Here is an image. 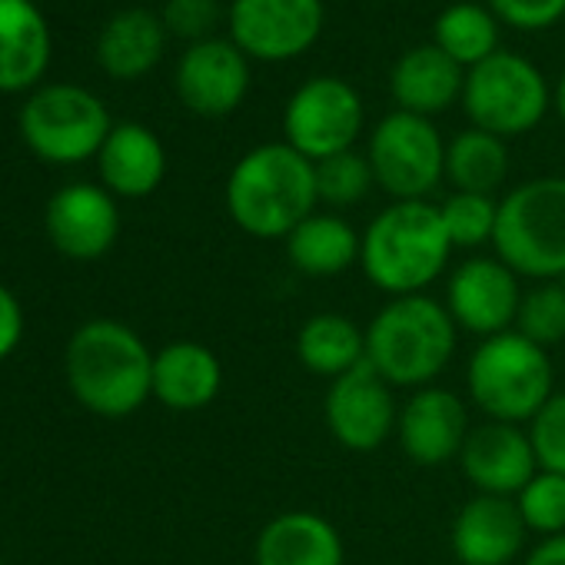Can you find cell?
Segmentation results:
<instances>
[{
  "instance_id": "12",
  "label": "cell",
  "mask_w": 565,
  "mask_h": 565,
  "mask_svg": "<svg viewBox=\"0 0 565 565\" xmlns=\"http://www.w3.org/2000/svg\"><path fill=\"white\" fill-rule=\"evenodd\" d=\"M443 303L462 333L489 340L515 330L522 287L499 256H469L449 273Z\"/></svg>"
},
{
  "instance_id": "27",
  "label": "cell",
  "mask_w": 565,
  "mask_h": 565,
  "mask_svg": "<svg viewBox=\"0 0 565 565\" xmlns=\"http://www.w3.org/2000/svg\"><path fill=\"white\" fill-rule=\"evenodd\" d=\"M509 147L502 137L469 127L446 143V180L459 193L495 196L509 180Z\"/></svg>"
},
{
  "instance_id": "33",
  "label": "cell",
  "mask_w": 565,
  "mask_h": 565,
  "mask_svg": "<svg viewBox=\"0 0 565 565\" xmlns=\"http://www.w3.org/2000/svg\"><path fill=\"white\" fill-rule=\"evenodd\" d=\"M529 436L535 446L539 469L565 476V390H555V396L539 409V416L529 423Z\"/></svg>"
},
{
  "instance_id": "40",
  "label": "cell",
  "mask_w": 565,
  "mask_h": 565,
  "mask_svg": "<svg viewBox=\"0 0 565 565\" xmlns=\"http://www.w3.org/2000/svg\"><path fill=\"white\" fill-rule=\"evenodd\" d=\"M562 287H565V279H562Z\"/></svg>"
},
{
  "instance_id": "8",
  "label": "cell",
  "mask_w": 565,
  "mask_h": 565,
  "mask_svg": "<svg viewBox=\"0 0 565 565\" xmlns=\"http://www.w3.org/2000/svg\"><path fill=\"white\" fill-rule=\"evenodd\" d=\"M114 120L104 100L77 84H44L21 107V137L34 157L71 167L94 160Z\"/></svg>"
},
{
  "instance_id": "22",
  "label": "cell",
  "mask_w": 565,
  "mask_h": 565,
  "mask_svg": "<svg viewBox=\"0 0 565 565\" xmlns=\"http://www.w3.org/2000/svg\"><path fill=\"white\" fill-rule=\"evenodd\" d=\"M223 390L220 356L196 340H173L153 353V399L173 413H200Z\"/></svg>"
},
{
  "instance_id": "35",
  "label": "cell",
  "mask_w": 565,
  "mask_h": 565,
  "mask_svg": "<svg viewBox=\"0 0 565 565\" xmlns=\"http://www.w3.org/2000/svg\"><path fill=\"white\" fill-rule=\"evenodd\" d=\"M495 21L515 31H548L565 21V0H489L486 4Z\"/></svg>"
},
{
  "instance_id": "11",
  "label": "cell",
  "mask_w": 565,
  "mask_h": 565,
  "mask_svg": "<svg viewBox=\"0 0 565 565\" xmlns=\"http://www.w3.org/2000/svg\"><path fill=\"white\" fill-rule=\"evenodd\" d=\"M226 28L249 61L282 64L313 51L327 28V8L323 0H233Z\"/></svg>"
},
{
  "instance_id": "34",
  "label": "cell",
  "mask_w": 565,
  "mask_h": 565,
  "mask_svg": "<svg viewBox=\"0 0 565 565\" xmlns=\"http://www.w3.org/2000/svg\"><path fill=\"white\" fill-rule=\"evenodd\" d=\"M160 21L167 34L186 41V47L210 41L220 24V0H167Z\"/></svg>"
},
{
  "instance_id": "14",
  "label": "cell",
  "mask_w": 565,
  "mask_h": 565,
  "mask_svg": "<svg viewBox=\"0 0 565 565\" xmlns=\"http://www.w3.org/2000/svg\"><path fill=\"white\" fill-rule=\"evenodd\" d=\"M173 87L196 117H230L249 94V57L230 38L190 44L180 54Z\"/></svg>"
},
{
  "instance_id": "16",
  "label": "cell",
  "mask_w": 565,
  "mask_h": 565,
  "mask_svg": "<svg viewBox=\"0 0 565 565\" xmlns=\"http://www.w3.org/2000/svg\"><path fill=\"white\" fill-rule=\"evenodd\" d=\"M44 230L54 249L67 259H100L117 246L120 236L117 196L100 183H67L51 196Z\"/></svg>"
},
{
  "instance_id": "20",
  "label": "cell",
  "mask_w": 565,
  "mask_h": 565,
  "mask_svg": "<svg viewBox=\"0 0 565 565\" xmlns=\"http://www.w3.org/2000/svg\"><path fill=\"white\" fill-rule=\"evenodd\" d=\"M51 54V24L34 0H0V94L38 90Z\"/></svg>"
},
{
  "instance_id": "30",
  "label": "cell",
  "mask_w": 565,
  "mask_h": 565,
  "mask_svg": "<svg viewBox=\"0 0 565 565\" xmlns=\"http://www.w3.org/2000/svg\"><path fill=\"white\" fill-rule=\"evenodd\" d=\"M446 233L452 239V249H479L492 246L495 239V223H499V200L482 196V193H459L452 190L439 203Z\"/></svg>"
},
{
  "instance_id": "38",
  "label": "cell",
  "mask_w": 565,
  "mask_h": 565,
  "mask_svg": "<svg viewBox=\"0 0 565 565\" xmlns=\"http://www.w3.org/2000/svg\"><path fill=\"white\" fill-rule=\"evenodd\" d=\"M552 107H555L558 120L565 124V71H562V77H558V84H555V90H552Z\"/></svg>"
},
{
  "instance_id": "21",
  "label": "cell",
  "mask_w": 565,
  "mask_h": 565,
  "mask_svg": "<svg viewBox=\"0 0 565 565\" xmlns=\"http://www.w3.org/2000/svg\"><path fill=\"white\" fill-rule=\"evenodd\" d=\"M97 170L100 186H107L117 200H143L157 193L167 177L163 140L143 124H114L110 137L97 153Z\"/></svg>"
},
{
  "instance_id": "2",
  "label": "cell",
  "mask_w": 565,
  "mask_h": 565,
  "mask_svg": "<svg viewBox=\"0 0 565 565\" xmlns=\"http://www.w3.org/2000/svg\"><path fill=\"white\" fill-rule=\"evenodd\" d=\"M74 399L104 419H127L153 396V350L120 320H87L64 353Z\"/></svg>"
},
{
  "instance_id": "24",
  "label": "cell",
  "mask_w": 565,
  "mask_h": 565,
  "mask_svg": "<svg viewBox=\"0 0 565 565\" xmlns=\"http://www.w3.org/2000/svg\"><path fill=\"white\" fill-rule=\"evenodd\" d=\"M360 246L363 233L333 210H317L282 239L290 266L310 279H337L360 266Z\"/></svg>"
},
{
  "instance_id": "32",
  "label": "cell",
  "mask_w": 565,
  "mask_h": 565,
  "mask_svg": "<svg viewBox=\"0 0 565 565\" xmlns=\"http://www.w3.org/2000/svg\"><path fill=\"white\" fill-rule=\"evenodd\" d=\"M515 505L532 535L548 539L565 532V476L539 469L532 482L515 495Z\"/></svg>"
},
{
  "instance_id": "26",
  "label": "cell",
  "mask_w": 565,
  "mask_h": 565,
  "mask_svg": "<svg viewBox=\"0 0 565 565\" xmlns=\"http://www.w3.org/2000/svg\"><path fill=\"white\" fill-rule=\"evenodd\" d=\"M297 360L307 373L333 383L366 363V330L343 313H313L297 333Z\"/></svg>"
},
{
  "instance_id": "31",
  "label": "cell",
  "mask_w": 565,
  "mask_h": 565,
  "mask_svg": "<svg viewBox=\"0 0 565 565\" xmlns=\"http://www.w3.org/2000/svg\"><path fill=\"white\" fill-rule=\"evenodd\" d=\"M515 330L542 350L558 347L565 340V287H562V279L532 282L529 290H522Z\"/></svg>"
},
{
  "instance_id": "6",
  "label": "cell",
  "mask_w": 565,
  "mask_h": 565,
  "mask_svg": "<svg viewBox=\"0 0 565 565\" xmlns=\"http://www.w3.org/2000/svg\"><path fill=\"white\" fill-rule=\"evenodd\" d=\"M492 249L519 279H565V177L512 186L499 200Z\"/></svg>"
},
{
  "instance_id": "28",
  "label": "cell",
  "mask_w": 565,
  "mask_h": 565,
  "mask_svg": "<svg viewBox=\"0 0 565 565\" xmlns=\"http://www.w3.org/2000/svg\"><path fill=\"white\" fill-rule=\"evenodd\" d=\"M433 44L462 71H469L499 51V21L489 8L459 0V4L439 11L433 24Z\"/></svg>"
},
{
  "instance_id": "39",
  "label": "cell",
  "mask_w": 565,
  "mask_h": 565,
  "mask_svg": "<svg viewBox=\"0 0 565 565\" xmlns=\"http://www.w3.org/2000/svg\"><path fill=\"white\" fill-rule=\"evenodd\" d=\"M0 565H8V562H0Z\"/></svg>"
},
{
  "instance_id": "5",
  "label": "cell",
  "mask_w": 565,
  "mask_h": 565,
  "mask_svg": "<svg viewBox=\"0 0 565 565\" xmlns=\"http://www.w3.org/2000/svg\"><path fill=\"white\" fill-rule=\"evenodd\" d=\"M466 393L486 419L529 426L555 396L552 356L519 330L479 340L466 363Z\"/></svg>"
},
{
  "instance_id": "17",
  "label": "cell",
  "mask_w": 565,
  "mask_h": 565,
  "mask_svg": "<svg viewBox=\"0 0 565 565\" xmlns=\"http://www.w3.org/2000/svg\"><path fill=\"white\" fill-rule=\"evenodd\" d=\"M459 469L479 495L515 499L539 472L529 426L495 419L476 423L459 452Z\"/></svg>"
},
{
  "instance_id": "15",
  "label": "cell",
  "mask_w": 565,
  "mask_h": 565,
  "mask_svg": "<svg viewBox=\"0 0 565 565\" xmlns=\"http://www.w3.org/2000/svg\"><path fill=\"white\" fill-rule=\"evenodd\" d=\"M472 419L466 399L446 386H423L409 393L399 406L396 439L409 462L423 469H439L459 462V452L469 439Z\"/></svg>"
},
{
  "instance_id": "25",
  "label": "cell",
  "mask_w": 565,
  "mask_h": 565,
  "mask_svg": "<svg viewBox=\"0 0 565 565\" xmlns=\"http://www.w3.org/2000/svg\"><path fill=\"white\" fill-rule=\"evenodd\" d=\"M167 28L160 14L147 8H127L114 14L97 38V64L114 81H140L163 61Z\"/></svg>"
},
{
  "instance_id": "9",
  "label": "cell",
  "mask_w": 565,
  "mask_h": 565,
  "mask_svg": "<svg viewBox=\"0 0 565 565\" xmlns=\"http://www.w3.org/2000/svg\"><path fill=\"white\" fill-rule=\"evenodd\" d=\"M376 186L393 200H429L446 180V140L433 120L393 110L386 114L366 147Z\"/></svg>"
},
{
  "instance_id": "10",
  "label": "cell",
  "mask_w": 565,
  "mask_h": 565,
  "mask_svg": "<svg viewBox=\"0 0 565 565\" xmlns=\"http://www.w3.org/2000/svg\"><path fill=\"white\" fill-rule=\"evenodd\" d=\"M363 124L366 107L350 81L310 77L282 107V143H290L297 153L320 163L327 157L353 150Z\"/></svg>"
},
{
  "instance_id": "19",
  "label": "cell",
  "mask_w": 565,
  "mask_h": 565,
  "mask_svg": "<svg viewBox=\"0 0 565 565\" xmlns=\"http://www.w3.org/2000/svg\"><path fill=\"white\" fill-rule=\"evenodd\" d=\"M253 565H347V542L327 515L287 509L256 532Z\"/></svg>"
},
{
  "instance_id": "7",
  "label": "cell",
  "mask_w": 565,
  "mask_h": 565,
  "mask_svg": "<svg viewBox=\"0 0 565 565\" xmlns=\"http://www.w3.org/2000/svg\"><path fill=\"white\" fill-rule=\"evenodd\" d=\"M459 104L472 127L512 140L545 120L552 107V90L529 57L495 51L482 64L466 71Z\"/></svg>"
},
{
  "instance_id": "23",
  "label": "cell",
  "mask_w": 565,
  "mask_h": 565,
  "mask_svg": "<svg viewBox=\"0 0 565 565\" xmlns=\"http://www.w3.org/2000/svg\"><path fill=\"white\" fill-rule=\"evenodd\" d=\"M466 71L446 57L436 44H419L406 51L390 71V97L396 110L433 120L462 100Z\"/></svg>"
},
{
  "instance_id": "18",
  "label": "cell",
  "mask_w": 565,
  "mask_h": 565,
  "mask_svg": "<svg viewBox=\"0 0 565 565\" xmlns=\"http://www.w3.org/2000/svg\"><path fill=\"white\" fill-rule=\"evenodd\" d=\"M529 525L505 495H472L452 519L449 545L459 565H512L529 539Z\"/></svg>"
},
{
  "instance_id": "36",
  "label": "cell",
  "mask_w": 565,
  "mask_h": 565,
  "mask_svg": "<svg viewBox=\"0 0 565 565\" xmlns=\"http://www.w3.org/2000/svg\"><path fill=\"white\" fill-rule=\"evenodd\" d=\"M21 340H24V307L14 297V290L0 282V363L18 353Z\"/></svg>"
},
{
  "instance_id": "37",
  "label": "cell",
  "mask_w": 565,
  "mask_h": 565,
  "mask_svg": "<svg viewBox=\"0 0 565 565\" xmlns=\"http://www.w3.org/2000/svg\"><path fill=\"white\" fill-rule=\"evenodd\" d=\"M522 565H565V532H562V535L539 539V542L522 555Z\"/></svg>"
},
{
  "instance_id": "1",
  "label": "cell",
  "mask_w": 565,
  "mask_h": 565,
  "mask_svg": "<svg viewBox=\"0 0 565 565\" xmlns=\"http://www.w3.org/2000/svg\"><path fill=\"white\" fill-rule=\"evenodd\" d=\"M226 213L253 239H287L320 210L317 163L290 143H259L246 150L226 177Z\"/></svg>"
},
{
  "instance_id": "29",
  "label": "cell",
  "mask_w": 565,
  "mask_h": 565,
  "mask_svg": "<svg viewBox=\"0 0 565 565\" xmlns=\"http://www.w3.org/2000/svg\"><path fill=\"white\" fill-rule=\"evenodd\" d=\"M373 186H376V177H373L366 153L347 150L317 163V196L333 213L363 203L373 193Z\"/></svg>"
},
{
  "instance_id": "13",
  "label": "cell",
  "mask_w": 565,
  "mask_h": 565,
  "mask_svg": "<svg viewBox=\"0 0 565 565\" xmlns=\"http://www.w3.org/2000/svg\"><path fill=\"white\" fill-rule=\"evenodd\" d=\"M323 419L330 436L343 449L373 452L390 436H396V423H399L396 390L370 363H363L327 386Z\"/></svg>"
},
{
  "instance_id": "3",
  "label": "cell",
  "mask_w": 565,
  "mask_h": 565,
  "mask_svg": "<svg viewBox=\"0 0 565 565\" xmlns=\"http://www.w3.org/2000/svg\"><path fill=\"white\" fill-rule=\"evenodd\" d=\"M452 239L429 200H393L363 230L360 269L380 294L416 297L449 269Z\"/></svg>"
},
{
  "instance_id": "4",
  "label": "cell",
  "mask_w": 565,
  "mask_h": 565,
  "mask_svg": "<svg viewBox=\"0 0 565 565\" xmlns=\"http://www.w3.org/2000/svg\"><path fill=\"white\" fill-rule=\"evenodd\" d=\"M459 343L443 300L429 294L386 300L366 327V363L393 390H423L449 370Z\"/></svg>"
}]
</instances>
